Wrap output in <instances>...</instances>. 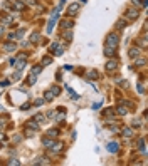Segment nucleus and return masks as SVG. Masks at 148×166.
I'll return each instance as SVG.
<instances>
[{"label":"nucleus","mask_w":148,"mask_h":166,"mask_svg":"<svg viewBox=\"0 0 148 166\" xmlns=\"http://www.w3.org/2000/svg\"><path fill=\"white\" fill-rule=\"evenodd\" d=\"M51 92H52L54 96H59V94H61V87H59V86H52V87H51Z\"/></svg>","instance_id":"2f4dec72"},{"label":"nucleus","mask_w":148,"mask_h":166,"mask_svg":"<svg viewBox=\"0 0 148 166\" xmlns=\"http://www.w3.org/2000/svg\"><path fill=\"white\" fill-rule=\"evenodd\" d=\"M118 44H120V37H118V34H108V37H106V45H111L115 47V49H118Z\"/></svg>","instance_id":"f03ea898"},{"label":"nucleus","mask_w":148,"mask_h":166,"mask_svg":"<svg viewBox=\"0 0 148 166\" xmlns=\"http://www.w3.org/2000/svg\"><path fill=\"white\" fill-rule=\"evenodd\" d=\"M0 139H5V134L4 133H0Z\"/></svg>","instance_id":"09e8293b"},{"label":"nucleus","mask_w":148,"mask_h":166,"mask_svg":"<svg viewBox=\"0 0 148 166\" xmlns=\"http://www.w3.org/2000/svg\"><path fill=\"white\" fill-rule=\"evenodd\" d=\"M62 7H64V0H61V2H59V5H57V10H61Z\"/></svg>","instance_id":"de8ad7c7"},{"label":"nucleus","mask_w":148,"mask_h":166,"mask_svg":"<svg viewBox=\"0 0 148 166\" xmlns=\"http://www.w3.org/2000/svg\"><path fill=\"white\" fill-rule=\"evenodd\" d=\"M46 116H47V118H56V113H54V111H49Z\"/></svg>","instance_id":"a18cd8bd"},{"label":"nucleus","mask_w":148,"mask_h":166,"mask_svg":"<svg viewBox=\"0 0 148 166\" xmlns=\"http://www.w3.org/2000/svg\"><path fill=\"white\" fill-rule=\"evenodd\" d=\"M121 134L125 136V138H131L133 136V129L131 128H128V126H125V128L121 129Z\"/></svg>","instance_id":"a211bd4d"},{"label":"nucleus","mask_w":148,"mask_h":166,"mask_svg":"<svg viewBox=\"0 0 148 166\" xmlns=\"http://www.w3.org/2000/svg\"><path fill=\"white\" fill-rule=\"evenodd\" d=\"M57 17H59V10L56 9V10L51 14V19H49V22H47V34H51V32L54 30V25H56V20H57Z\"/></svg>","instance_id":"7ed1b4c3"},{"label":"nucleus","mask_w":148,"mask_h":166,"mask_svg":"<svg viewBox=\"0 0 148 166\" xmlns=\"http://www.w3.org/2000/svg\"><path fill=\"white\" fill-rule=\"evenodd\" d=\"M66 91H67V92L71 94V96H73V99H79V96H78V94L74 92V89H73V87H69V86H66Z\"/></svg>","instance_id":"bb28decb"},{"label":"nucleus","mask_w":148,"mask_h":166,"mask_svg":"<svg viewBox=\"0 0 148 166\" xmlns=\"http://www.w3.org/2000/svg\"><path fill=\"white\" fill-rule=\"evenodd\" d=\"M34 121L36 123H44L46 121V114H36L34 116Z\"/></svg>","instance_id":"393cba45"},{"label":"nucleus","mask_w":148,"mask_h":166,"mask_svg":"<svg viewBox=\"0 0 148 166\" xmlns=\"http://www.w3.org/2000/svg\"><path fill=\"white\" fill-rule=\"evenodd\" d=\"M62 148H64L62 143H54V144L51 146V149H52L54 153H59V151H62Z\"/></svg>","instance_id":"aec40b11"},{"label":"nucleus","mask_w":148,"mask_h":166,"mask_svg":"<svg viewBox=\"0 0 148 166\" xmlns=\"http://www.w3.org/2000/svg\"><path fill=\"white\" fill-rule=\"evenodd\" d=\"M47 136H49V138H56V136H59V129H49L47 131Z\"/></svg>","instance_id":"c85d7f7f"},{"label":"nucleus","mask_w":148,"mask_h":166,"mask_svg":"<svg viewBox=\"0 0 148 166\" xmlns=\"http://www.w3.org/2000/svg\"><path fill=\"white\" fill-rule=\"evenodd\" d=\"M101 104H103V102H101V101H98V102H94V104H93V106H91V108H93V111H98V109L101 108Z\"/></svg>","instance_id":"e433bc0d"},{"label":"nucleus","mask_w":148,"mask_h":166,"mask_svg":"<svg viewBox=\"0 0 148 166\" xmlns=\"http://www.w3.org/2000/svg\"><path fill=\"white\" fill-rule=\"evenodd\" d=\"M54 97H56V96H54V94L51 92V91H46V92H44V101H47V102H51V101H52Z\"/></svg>","instance_id":"412c9836"},{"label":"nucleus","mask_w":148,"mask_h":166,"mask_svg":"<svg viewBox=\"0 0 148 166\" xmlns=\"http://www.w3.org/2000/svg\"><path fill=\"white\" fill-rule=\"evenodd\" d=\"M12 5H14V10H15V12L25 10V4H24L22 0H14V2H12Z\"/></svg>","instance_id":"6e6552de"},{"label":"nucleus","mask_w":148,"mask_h":166,"mask_svg":"<svg viewBox=\"0 0 148 166\" xmlns=\"http://www.w3.org/2000/svg\"><path fill=\"white\" fill-rule=\"evenodd\" d=\"M62 39H64V40H67V42L73 40V32H71V29H64V32H62Z\"/></svg>","instance_id":"4468645a"},{"label":"nucleus","mask_w":148,"mask_h":166,"mask_svg":"<svg viewBox=\"0 0 148 166\" xmlns=\"http://www.w3.org/2000/svg\"><path fill=\"white\" fill-rule=\"evenodd\" d=\"M25 128H29V129H32V131H39V123H36L34 119H30L25 124Z\"/></svg>","instance_id":"dca6fc26"},{"label":"nucleus","mask_w":148,"mask_h":166,"mask_svg":"<svg viewBox=\"0 0 148 166\" xmlns=\"http://www.w3.org/2000/svg\"><path fill=\"white\" fill-rule=\"evenodd\" d=\"M22 2H24L25 5H36L37 4V0H22Z\"/></svg>","instance_id":"4c0bfd02"},{"label":"nucleus","mask_w":148,"mask_h":166,"mask_svg":"<svg viewBox=\"0 0 148 166\" xmlns=\"http://www.w3.org/2000/svg\"><path fill=\"white\" fill-rule=\"evenodd\" d=\"M2 49L5 52H15V49H17V45L14 44V42H5L4 45H2Z\"/></svg>","instance_id":"9d476101"},{"label":"nucleus","mask_w":148,"mask_h":166,"mask_svg":"<svg viewBox=\"0 0 148 166\" xmlns=\"http://www.w3.org/2000/svg\"><path fill=\"white\" fill-rule=\"evenodd\" d=\"M88 77L89 79H98V71H94V69L89 71V72H88Z\"/></svg>","instance_id":"473e14b6"},{"label":"nucleus","mask_w":148,"mask_h":166,"mask_svg":"<svg viewBox=\"0 0 148 166\" xmlns=\"http://www.w3.org/2000/svg\"><path fill=\"white\" fill-rule=\"evenodd\" d=\"M118 69V62L116 61H115V59H108V62H106V71H108V72H115V71H116Z\"/></svg>","instance_id":"0eeeda50"},{"label":"nucleus","mask_w":148,"mask_h":166,"mask_svg":"<svg viewBox=\"0 0 148 166\" xmlns=\"http://www.w3.org/2000/svg\"><path fill=\"white\" fill-rule=\"evenodd\" d=\"M30 108H32V104H30V102H25V104H22V106H20L22 111H27V109H30Z\"/></svg>","instance_id":"c9c22d12"},{"label":"nucleus","mask_w":148,"mask_h":166,"mask_svg":"<svg viewBox=\"0 0 148 166\" xmlns=\"http://www.w3.org/2000/svg\"><path fill=\"white\" fill-rule=\"evenodd\" d=\"M81 2H83V4H86V2H88V0H81Z\"/></svg>","instance_id":"8fccbe9b"},{"label":"nucleus","mask_w":148,"mask_h":166,"mask_svg":"<svg viewBox=\"0 0 148 166\" xmlns=\"http://www.w3.org/2000/svg\"><path fill=\"white\" fill-rule=\"evenodd\" d=\"M52 64V57H49V56H46V57H42V67H46V66H51Z\"/></svg>","instance_id":"4be33fe9"},{"label":"nucleus","mask_w":148,"mask_h":166,"mask_svg":"<svg viewBox=\"0 0 148 166\" xmlns=\"http://www.w3.org/2000/svg\"><path fill=\"white\" fill-rule=\"evenodd\" d=\"M36 81H37V76H34V74H32L30 77L27 79V86H34V84H36Z\"/></svg>","instance_id":"c756f323"},{"label":"nucleus","mask_w":148,"mask_h":166,"mask_svg":"<svg viewBox=\"0 0 148 166\" xmlns=\"http://www.w3.org/2000/svg\"><path fill=\"white\" fill-rule=\"evenodd\" d=\"M56 141L52 139V138H49V136H46V138H42V144L46 146V148H51V146L54 144Z\"/></svg>","instance_id":"f3484780"},{"label":"nucleus","mask_w":148,"mask_h":166,"mask_svg":"<svg viewBox=\"0 0 148 166\" xmlns=\"http://www.w3.org/2000/svg\"><path fill=\"white\" fill-rule=\"evenodd\" d=\"M79 9H81V5L78 4V2H74V4H69V7H67V15H71V17L78 15Z\"/></svg>","instance_id":"20e7f679"},{"label":"nucleus","mask_w":148,"mask_h":166,"mask_svg":"<svg viewBox=\"0 0 148 166\" xmlns=\"http://www.w3.org/2000/svg\"><path fill=\"white\" fill-rule=\"evenodd\" d=\"M131 4H133V5H140V4H141V0H131Z\"/></svg>","instance_id":"49530a36"},{"label":"nucleus","mask_w":148,"mask_h":166,"mask_svg":"<svg viewBox=\"0 0 148 166\" xmlns=\"http://www.w3.org/2000/svg\"><path fill=\"white\" fill-rule=\"evenodd\" d=\"M115 27H116L118 30H121V29H125V27H126V22H125V20H118Z\"/></svg>","instance_id":"7c9ffc66"},{"label":"nucleus","mask_w":148,"mask_h":166,"mask_svg":"<svg viewBox=\"0 0 148 166\" xmlns=\"http://www.w3.org/2000/svg\"><path fill=\"white\" fill-rule=\"evenodd\" d=\"M42 72V66H34V67H32V74H34V76H37V74H41Z\"/></svg>","instance_id":"cd10ccee"},{"label":"nucleus","mask_w":148,"mask_h":166,"mask_svg":"<svg viewBox=\"0 0 148 166\" xmlns=\"http://www.w3.org/2000/svg\"><path fill=\"white\" fill-rule=\"evenodd\" d=\"M49 161H47V158H37L36 161H34V163H32V165H47Z\"/></svg>","instance_id":"b1692460"},{"label":"nucleus","mask_w":148,"mask_h":166,"mask_svg":"<svg viewBox=\"0 0 148 166\" xmlns=\"http://www.w3.org/2000/svg\"><path fill=\"white\" fill-rule=\"evenodd\" d=\"M115 111H116L118 116H125L128 113V108H125L123 104H120V106H116V109H115Z\"/></svg>","instance_id":"2eb2a0df"},{"label":"nucleus","mask_w":148,"mask_h":166,"mask_svg":"<svg viewBox=\"0 0 148 166\" xmlns=\"http://www.w3.org/2000/svg\"><path fill=\"white\" fill-rule=\"evenodd\" d=\"M15 69L17 71H24V67L27 66V54H19L15 57Z\"/></svg>","instance_id":"f257e3e1"},{"label":"nucleus","mask_w":148,"mask_h":166,"mask_svg":"<svg viewBox=\"0 0 148 166\" xmlns=\"http://www.w3.org/2000/svg\"><path fill=\"white\" fill-rule=\"evenodd\" d=\"M9 165H12V166H14V165L19 166V165H20V161H19V160H10V161H9Z\"/></svg>","instance_id":"a19ab883"},{"label":"nucleus","mask_w":148,"mask_h":166,"mask_svg":"<svg viewBox=\"0 0 148 166\" xmlns=\"http://www.w3.org/2000/svg\"><path fill=\"white\" fill-rule=\"evenodd\" d=\"M51 52H52V56H57L59 57V56H62L64 54V47H61L57 42H54L52 45H51Z\"/></svg>","instance_id":"423d86ee"},{"label":"nucleus","mask_w":148,"mask_h":166,"mask_svg":"<svg viewBox=\"0 0 148 166\" xmlns=\"http://www.w3.org/2000/svg\"><path fill=\"white\" fill-rule=\"evenodd\" d=\"M138 92L145 94V86H143V84H138Z\"/></svg>","instance_id":"ea45409f"},{"label":"nucleus","mask_w":148,"mask_h":166,"mask_svg":"<svg viewBox=\"0 0 148 166\" xmlns=\"http://www.w3.org/2000/svg\"><path fill=\"white\" fill-rule=\"evenodd\" d=\"M39 37H41L39 35V32H34V34L30 35V42L32 44H37V42H39Z\"/></svg>","instance_id":"a878e982"},{"label":"nucleus","mask_w":148,"mask_h":166,"mask_svg":"<svg viewBox=\"0 0 148 166\" xmlns=\"http://www.w3.org/2000/svg\"><path fill=\"white\" fill-rule=\"evenodd\" d=\"M131 126H133V128H140V126H141V121H140V119H133Z\"/></svg>","instance_id":"f704fd0d"},{"label":"nucleus","mask_w":148,"mask_h":166,"mask_svg":"<svg viewBox=\"0 0 148 166\" xmlns=\"http://www.w3.org/2000/svg\"><path fill=\"white\" fill-rule=\"evenodd\" d=\"M133 61H135V66H136V67H143V66L147 64V61H145L143 57H140V56H138L136 59H133Z\"/></svg>","instance_id":"6ab92c4d"},{"label":"nucleus","mask_w":148,"mask_h":166,"mask_svg":"<svg viewBox=\"0 0 148 166\" xmlns=\"http://www.w3.org/2000/svg\"><path fill=\"white\" fill-rule=\"evenodd\" d=\"M106 148H108V151H110V153H118L120 144H118L116 141H111V143H108V146H106Z\"/></svg>","instance_id":"f8f14e48"},{"label":"nucleus","mask_w":148,"mask_h":166,"mask_svg":"<svg viewBox=\"0 0 148 166\" xmlns=\"http://www.w3.org/2000/svg\"><path fill=\"white\" fill-rule=\"evenodd\" d=\"M115 54H116V49L111 45H104V56L106 57H115Z\"/></svg>","instance_id":"9b49d317"},{"label":"nucleus","mask_w":148,"mask_h":166,"mask_svg":"<svg viewBox=\"0 0 148 166\" xmlns=\"http://www.w3.org/2000/svg\"><path fill=\"white\" fill-rule=\"evenodd\" d=\"M141 54V51H140V47H131L130 51H128V56H130V59H136L138 56Z\"/></svg>","instance_id":"1a4fd4ad"},{"label":"nucleus","mask_w":148,"mask_h":166,"mask_svg":"<svg viewBox=\"0 0 148 166\" xmlns=\"http://www.w3.org/2000/svg\"><path fill=\"white\" fill-rule=\"evenodd\" d=\"M73 25H74V22L69 20V19H62L61 20V27L62 29H73Z\"/></svg>","instance_id":"ddd939ff"},{"label":"nucleus","mask_w":148,"mask_h":166,"mask_svg":"<svg viewBox=\"0 0 148 166\" xmlns=\"http://www.w3.org/2000/svg\"><path fill=\"white\" fill-rule=\"evenodd\" d=\"M24 34H25V30H24V29H20V30H17L15 34H12V37H14V40H15V39H22V37H24Z\"/></svg>","instance_id":"5701e85b"},{"label":"nucleus","mask_w":148,"mask_h":166,"mask_svg":"<svg viewBox=\"0 0 148 166\" xmlns=\"http://www.w3.org/2000/svg\"><path fill=\"white\" fill-rule=\"evenodd\" d=\"M140 44H141V47H147V39H145V37H141V40H140Z\"/></svg>","instance_id":"c03bdc74"},{"label":"nucleus","mask_w":148,"mask_h":166,"mask_svg":"<svg viewBox=\"0 0 148 166\" xmlns=\"http://www.w3.org/2000/svg\"><path fill=\"white\" fill-rule=\"evenodd\" d=\"M20 72H22V71H15V72H14V76H12V79H14V81H19V77H20Z\"/></svg>","instance_id":"58836bf2"},{"label":"nucleus","mask_w":148,"mask_h":166,"mask_svg":"<svg viewBox=\"0 0 148 166\" xmlns=\"http://www.w3.org/2000/svg\"><path fill=\"white\" fill-rule=\"evenodd\" d=\"M138 15H140V12L136 10V9H128L126 14H125V17H126V20H136Z\"/></svg>","instance_id":"39448f33"},{"label":"nucleus","mask_w":148,"mask_h":166,"mask_svg":"<svg viewBox=\"0 0 148 166\" xmlns=\"http://www.w3.org/2000/svg\"><path fill=\"white\" fill-rule=\"evenodd\" d=\"M9 86V81H0V87H7Z\"/></svg>","instance_id":"79ce46f5"},{"label":"nucleus","mask_w":148,"mask_h":166,"mask_svg":"<svg viewBox=\"0 0 148 166\" xmlns=\"http://www.w3.org/2000/svg\"><path fill=\"white\" fill-rule=\"evenodd\" d=\"M4 34H5V25L2 24V25H0V35H4Z\"/></svg>","instance_id":"37998d69"},{"label":"nucleus","mask_w":148,"mask_h":166,"mask_svg":"<svg viewBox=\"0 0 148 166\" xmlns=\"http://www.w3.org/2000/svg\"><path fill=\"white\" fill-rule=\"evenodd\" d=\"M42 104H44V97H39V99H36V101H34V104H32V106L39 108V106H42Z\"/></svg>","instance_id":"72a5a7b5"}]
</instances>
